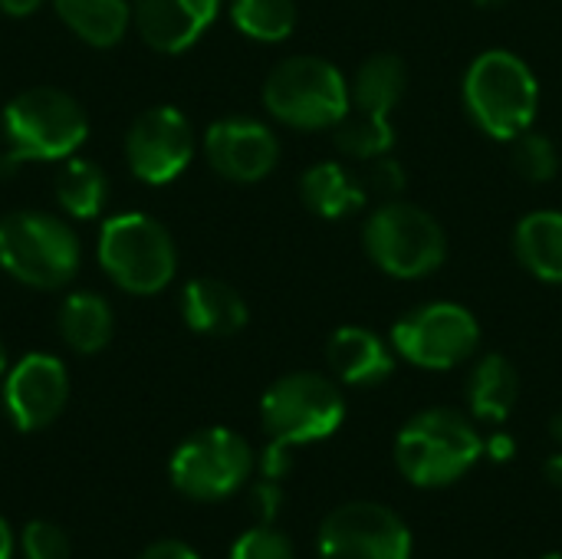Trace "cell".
Listing matches in <instances>:
<instances>
[{
    "instance_id": "cell-32",
    "label": "cell",
    "mask_w": 562,
    "mask_h": 559,
    "mask_svg": "<svg viewBox=\"0 0 562 559\" xmlns=\"http://www.w3.org/2000/svg\"><path fill=\"white\" fill-rule=\"evenodd\" d=\"M290 465H293V448L283 445V441H270L260 455V474L267 481H280L290 474Z\"/></svg>"
},
{
    "instance_id": "cell-31",
    "label": "cell",
    "mask_w": 562,
    "mask_h": 559,
    "mask_svg": "<svg viewBox=\"0 0 562 559\" xmlns=\"http://www.w3.org/2000/svg\"><path fill=\"white\" fill-rule=\"evenodd\" d=\"M250 507H254V514L260 517V524H273V517H277L280 507H283V491H280V484L263 478V484H257V488L250 491Z\"/></svg>"
},
{
    "instance_id": "cell-6",
    "label": "cell",
    "mask_w": 562,
    "mask_h": 559,
    "mask_svg": "<svg viewBox=\"0 0 562 559\" xmlns=\"http://www.w3.org/2000/svg\"><path fill=\"white\" fill-rule=\"evenodd\" d=\"M76 231L46 211H10L0 217V267L33 290H63L79 270Z\"/></svg>"
},
{
    "instance_id": "cell-21",
    "label": "cell",
    "mask_w": 562,
    "mask_h": 559,
    "mask_svg": "<svg viewBox=\"0 0 562 559\" xmlns=\"http://www.w3.org/2000/svg\"><path fill=\"white\" fill-rule=\"evenodd\" d=\"M514 254L527 273L562 287V211H530L514 231Z\"/></svg>"
},
{
    "instance_id": "cell-39",
    "label": "cell",
    "mask_w": 562,
    "mask_h": 559,
    "mask_svg": "<svg viewBox=\"0 0 562 559\" xmlns=\"http://www.w3.org/2000/svg\"><path fill=\"white\" fill-rule=\"evenodd\" d=\"M477 7H484V10H497V7H504V3H510V0H474Z\"/></svg>"
},
{
    "instance_id": "cell-1",
    "label": "cell",
    "mask_w": 562,
    "mask_h": 559,
    "mask_svg": "<svg viewBox=\"0 0 562 559\" xmlns=\"http://www.w3.org/2000/svg\"><path fill=\"white\" fill-rule=\"evenodd\" d=\"M461 96L471 122L497 142H514L533 128L540 112V82L510 49H484L474 56L464 72Z\"/></svg>"
},
{
    "instance_id": "cell-20",
    "label": "cell",
    "mask_w": 562,
    "mask_h": 559,
    "mask_svg": "<svg viewBox=\"0 0 562 559\" xmlns=\"http://www.w3.org/2000/svg\"><path fill=\"white\" fill-rule=\"evenodd\" d=\"M520 399V376L514 362L501 353H487L477 359L468 379V405L477 422L504 425Z\"/></svg>"
},
{
    "instance_id": "cell-28",
    "label": "cell",
    "mask_w": 562,
    "mask_h": 559,
    "mask_svg": "<svg viewBox=\"0 0 562 559\" xmlns=\"http://www.w3.org/2000/svg\"><path fill=\"white\" fill-rule=\"evenodd\" d=\"M231 559H296V550L283 530H277L273 524H257L237 537Z\"/></svg>"
},
{
    "instance_id": "cell-16",
    "label": "cell",
    "mask_w": 562,
    "mask_h": 559,
    "mask_svg": "<svg viewBox=\"0 0 562 559\" xmlns=\"http://www.w3.org/2000/svg\"><path fill=\"white\" fill-rule=\"evenodd\" d=\"M326 362L336 382L372 389L395 372V349L366 326H339L326 343Z\"/></svg>"
},
{
    "instance_id": "cell-34",
    "label": "cell",
    "mask_w": 562,
    "mask_h": 559,
    "mask_svg": "<svg viewBox=\"0 0 562 559\" xmlns=\"http://www.w3.org/2000/svg\"><path fill=\"white\" fill-rule=\"evenodd\" d=\"M484 455H487L491 461L504 465V461H510V458L517 455V445H514V438H510V435L497 432V435H491V438L484 441Z\"/></svg>"
},
{
    "instance_id": "cell-24",
    "label": "cell",
    "mask_w": 562,
    "mask_h": 559,
    "mask_svg": "<svg viewBox=\"0 0 562 559\" xmlns=\"http://www.w3.org/2000/svg\"><path fill=\"white\" fill-rule=\"evenodd\" d=\"M109 181L99 165L86 158H66L56 171V201L76 221H92L105 208Z\"/></svg>"
},
{
    "instance_id": "cell-5",
    "label": "cell",
    "mask_w": 562,
    "mask_h": 559,
    "mask_svg": "<svg viewBox=\"0 0 562 559\" xmlns=\"http://www.w3.org/2000/svg\"><path fill=\"white\" fill-rule=\"evenodd\" d=\"M369 260L395 280H425L448 260V234L438 217L412 201H385L362 224Z\"/></svg>"
},
{
    "instance_id": "cell-22",
    "label": "cell",
    "mask_w": 562,
    "mask_h": 559,
    "mask_svg": "<svg viewBox=\"0 0 562 559\" xmlns=\"http://www.w3.org/2000/svg\"><path fill=\"white\" fill-rule=\"evenodd\" d=\"M53 10L69 33L95 49L119 46L132 23L128 0H53Z\"/></svg>"
},
{
    "instance_id": "cell-41",
    "label": "cell",
    "mask_w": 562,
    "mask_h": 559,
    "mask_svg": "<svg viewBox=\"0 0 562 559\" xmlns=\"http://www.w3.org/2000/svg\"><path fill=\"white\" fill-rule=\"evenodd\" d=\"M543 559H562V554H547V557Z\"/></svg>"
},
{
    "instance_id": "cell-13",
    "label": "cell",
    "mask_w": 562,
    "mask_h": 559,
    "mask_svg": "<svg viewBox=\"0 0 562 559\" xmlns=\"http://www.w3.org/2000/svg\"><path fill=\"white\" fill-rule=\"evenodd\" d=\"M69 402V372L56 356H23L3 382V409L16 432H40L53 425Z\"/></svg>"
},
{
    "instance_id": "cell-25",
    "label": "cell",
    "mask_w": 562,
    "mask_h": 559,
    "mask_svg": "<svg viewBox=\"0 0 562 559\" xmlns=\"http://www.w3.org/2000/svg\"><path fill=\"white\" fill-rule=\"evenodd\" d=\"M234 26L257 43H283L300 20L296 0H231Z\"/></svg>"
},
{
    "instance_id": "cell-19",
    "label": "cell",
    "mask_w": 562,
    "mask_h": 559,
    "mask_svg": "<svg viewBox=\"0 0 562 559\" xmlns=\"http://www.w3.org/2000/svg\"><path fill=\"white\" fill-rule=\"evenodd\" d=\"M408 92V66L395 53H375L359 63L349 82V109L392 119V109Z\"/></svg>"
},
{
    "instance_id": "cell-36",
    "label": "cell",
    "mask_w": 562,
    "mask_h": 559,
    "mask_svg": "<svg viewBox=\"0 0 562 559\" xmlns=\"http://www.w3.org/2000/svg\"><path fill=\"white\" fill-rule=\"evenodd\" d=\"M0 559H13V530L3 517H0Z\"/></svg>"
},
{
    "instance_id": "cell-17",
    "label": "cell",
    "mask_w": 562,
    "mask_h": 559,
    "mask_svg": "<svg viewBox=\"0 0 562 559\" xmlns=\"http://www.w3.org/2000/svg\"><path fill=\"white\" fill-rule=\"evenodd\" d=\"M181 316L188 329L224 339L247 326L250 310L231 283L214 277H198L181 290Z\"/></svg>"
},
{
    "instance_id": "cell-15",
    "label": "cell",
    "mask_w": 562,
    "mask_h": 559,
    "mask_svg": "<svg viewBox=\"0 0 562 559\" xmlns=\"http://www.w3.org/2000/svg\"><path fill=\"white\" fill-rule=\"evenodd\" d=\"M221 0H132L138 36L165 56L191 49L214 23Z\"/></svg>"
},
{
    "instance_id": "cell-2",
    "label": "cell",
    "mask_w": 562,
    "mask_h": 559,
    "mask_svg": "<svg viewBox=\"0 0 562 559\" xmlns=\"http://www.w3.org/2000/svg\"><path fill=\"white\" fill-rule=\"evenodd\" d=\"M3 171L26 161H66L89 135L86 109L56 86H30L3 109Z\"/></svg>"
},
{
    "instance_id": "cell-7",
    "label": "cell",
    "mask_w": 562,
    "mask_h": 559,
    "mask_svg": "<svg viewBox=\"0 0 562 559\" xmlns=\"http://www.w3.org/2000/svg\"><path fill=\"white\" fill-rule=\"evenodd\" d=\"M95 254L105 277L132 297H155L178 273V250L168 227L138 211L109 217Z\"/></svg>"
},
{
    "instance_id": "cell-4",
    "label": "cell",
    "mask_w": 562,
    "mask_h": 559,
    "mask_svg": "<svg viewBox=\"0 0 562 559\" xmlns=\"http://www.w3.org/2000/svg\"><path fill=\"white\" fill-rule=\"evenodd\" d=\"M263 109L286 128H336L349 112V79L323 56L280 59L263 82Z\"/></svg>"
},
{
    "instance_id": "cell-23",
    "label": "cell",
    "mask_w": 562,
    "mask_h": 559,
    "mask_svg": "<svg viewBox=\"0 0 562 559\" xmlns=\"http://www.w3.org/2000/svg\"><path fill=\"white\" fill-rule=\"evenodd\" d=\"M59 336L63 343L79 353V356H95L109 346L115 320H112V306L89 290H76L63 300L59 316H56Z\"/></svg>"
},
{
    "instance_id": "cell-12",
    "label": "cell",
    "mask_w": 562,
    "mask_h": 559,
    "mask_svg": "<svg viewBox=\"0 0 562 559\" xmlns=\"http://www.w3.org/2000/svg\"><path fill=\"white\" fill-rule=\"evenodd\" d=\"M125 158L138 181L168 185L194 158V128L175 105H151L135 115L125 135Z\"/></svg>"
},
{
    "instance_id": "cell-35",
    "label": "cell",
    "mask_w": 562,
    "mask_h": 559,
    "mask_svg": "<svg viewBox=\"0 0 562 559\" xmlns=\"http://www.w3.org/2000/svg\"><path fill=\"white\" fill-rule=\"evenodd\" d=\"M43 3H46V0H0V10H3L7 16H30V13H36Z\"/></svg>"
},
{
    "instance_id": "cell-33",
    "label": "cell",
    "mask_w": 562,
    "mask_h": 559,
    "mask_svg": "<svg viewBox=\"0 0 562 559\" xmlns=\"http://www.w3.org/2000/svg\"><path fill=\"white\" fill-rule=\"evenodd\" d=\"M138 559H201L188 544H181V540H158V544H151L148 550H142V557Z\"/></svg>"
},
{
    "instance_id": "cell-14",
    "label": "cell",
    "mask_w": 562,
    "mask_h": 559,
    "mask_svg": "<svg viewBox=\"0 0 562 559\" xmlns=\"http://www.w3.org/2000/svg\"><path fill=\"white\" fill-rule=\"evenodd\" d=\"M207 165L234 181V185H257L263 181L280 161V142L270 125L257 119H221L204 135Z\"/></svg>"
},
{
    "instance_id": "cell-38",
    "label": "cell",
    "mask_w": 562,
    "mask_h": 559,
    "mask_svg": "<svg viewBox=\"0 0 562 559\" xmlns=\"http://www.w3.org/2000/svg\"><path fill=\"white\" fill-rule=\"evenodd\" d=\"M550 435H553V441H557V445H562V412L553 415V422H550Z\"/></svg>"
},
{
    "instance_id": "cell-26",
    "label": "cell",
    "mask_w": 562,
    "mask_h": 559,
    "mask_svg": "<svg viewBox=\"0 0 562 559\" xmlns=\"http://www.w3.org/2000/svg\"><path fill=\"white\" fill-rule=\"evenodd\" d=\"M336 145L342 155L359 158V161H372L379 155H389L395 145V128L392 119L382 115H366L349 109L346 119L336 125Z\"/></svg>"
},
{
    "instance_id": "cell-29",
    "label": "cell",
    "mask_w": 562,
    "mask_h": 559,
    "mask_svg": "<svg viewBox=\"0 0 562 559\" xmlns=\"http://www.w3.org/2000/svg\"><path fill=\"white\" fill-rule=\"evenodd\" d=\"M23 557L26 559H72V547L63 527L49 521H30L23 527Z\"/></svg>"
},
{
    "instance_id": "cell-9",
    "label": "cell",
    "mask_w": 562,
    "mask_h": 559,
    "mask_svg": "<svg viewBox=\"0 0 562 559\" xmlns=\"http://www.w3.org/2000/svg\"><path fill=\"white\" fill-rule=\"evenodd\" d=\"M481 346V326L468 306L438 300L408 310L392 326V349L405 362L428 369V372H448L468 362Z\"/></svg>"
},
{
    "instance_id": "cell-27",
    "label": "cell",
    "mask_w": 562,
    "mask_h": 559,
    "mask_svg": "<svg viewBox=\"0 0 562 559\" xmlns=\"http://www.w3.org/2000/svg\"><path fill=\"white\" fill-rule=\"evenodd\" d=\"M510 145H514V148H510L514 168H517L520 178H527V181H533V185H547V181L557 178V171H560V152H557V145H553L550 135L527 128V132L517 135Z\"/></svg>"
},
{
    "instance_id": "cell-10",
    "label": "cell",
    "mask_w": 562,
    "mask_h": 559,
    "mask_svg": "<svg viewBox=\"0 0 562 559\" xmlns=\"http://www.w3.org/2000/svg\"><path fill=\"white\" fill-rule=\"evenodd\" d=\"M254 471V448L231 428H204L171 455L168 478L191 501L214 504L237 494Z\"/></svg>"
},
{
    "instance_id": "cell-18",
    "label": "cell",
    "mask_w": 562,
    "mask_h": 559,
    "mask_svg": "<svg viewBox=\"0 0 562 559\" xmlns=\"http://www.w3.org/2000/svg\"><path fill=\"white\" fill-rule=\"evenodd\" d=\"M303 204L323 221H346L369 201V188L339 161H316L300 175Z\"/></svg>"
},
{
    "instance_id": "cell-8",
    "label": "cell",
    "mask_w": 562,
    "mask_h": 559,
    "mask_svg": "<svg viewBox=\"0 0 562 559\" xmlns=\"http://www.w3.org/2000/svg\"><path fill=\"white\" fill-rule=\"evenodd\" d=\"M346 418L342 389L319 372H290L277 379L260 399V422L270 441L290 448L326 441Z\"/></svg>"
},
{
    "instance_id": "cell-11",
    "label": "cell",
    "mask_w": 562,
    "mask_h": 559,
    "mask_svg": "<svg viewBox=\"0 0 562 559\" xmlns=\"http://www.w3.org/2000/svg\"><path fill=\"white\" fill-rule=\"evenodd\" d=\"M316 547L319 559H412V530L392 507L356 501L323 521Z\"/></svg>"
},
{
    "instance_id": "cell-30",
    "label": "cell",
    "mask_w": 562,
    "mask_h": 559,
    "mask_svg": "<svg viewBox=\"0 0 562 559\" xmlns=\"http://www.w3.org/2000/svg\"><path fill=\"white\" fill-rule=\"evenodd\" d=\"M362 181H366V188H372V191H379L382 198L392 201V198H398L405 191L408 175H405V168L392 155H379V158L369 161V175Z\"/></svg>"
},
{
    "instance_id": "cell-40",
    "label": "cell",
    "mask_w": 562,
    "mask_h": 559,
    "mask_svg": "<svg viewBox=\"0 0 562 559\" xmlns=\"http://www.w3.org/2000/svg\"><path fill=\"white\" fill-rule=\"evenodd\" d=\"M7 372V349H3V343H0V376Z\"/></svg>"
},
{
    "instance_id": "cell-3",
    "label": "cell",
    "mask_w": 562,
    "mask_h": 559,
    "mask_svg": "<svg viewBox=\"0 0 562 559\" xmlns=\"http://www.w3.org/2000/svg\"><path fill=\"white\" fill-rule=\"evenodd\" d=\"M484 455V438L471 418L454 409L418 412L395 438V465L415 488H448L461 481Z\"/></svg>"
},
{
    "instance_id": "cell-37",
    "label": "cell",
    "mask_w": 562,
    "mask_h": 559,
    "mask_svg": "<svg viewBox=\"0 0 562 559\" xmlns=\"http://www.w3.org/2000/svg\"><path fill=\"white\" fill-rule=\"evenodd\" d=\"M547 478H550L553 488H562V455H553V458L547 461Z\"/></svg>"
}]
</instances>
